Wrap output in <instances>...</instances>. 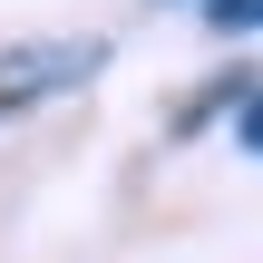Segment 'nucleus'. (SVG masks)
Returning <instances> with one entry per match:
<instances>
[{
	"instance_id": "obj_1",
	"label": "nucleus",
	"mask_w": 263,
	"mask_h": 263,
	"mask_svg": "<svg viewBox=\"0 0 263 263\" xmlns=\"http://www.w3.org/2000/svg\"><path fill=\"white\" fill-rule=\"evenodd\" d=\"M88 68H98V39H29V49H0V117L39 107V98H59V88H78Z\"/></svg>"
},
{
	"instance_id": "obj_2",
	"label": "nucleus",
	"mask_w": 263,
	"mask_h": 263,
	"mask_svg": "<svg viewBox=\"0 0 263 263\" xmlns=\"http://www.w3.org/2000/svg\"><path fill=\"white\" fill-rule=\"evenodd\" d=\"M215 29H263V0H205Z\"/></svg>"
},
{
	"instance_id": "obj_3",
	"label": "nucleus",
	"mask_w": 263,
	"mask_h": 263,
	"mask_svg": "<svg viewBox=\"0 0 263 263\" xmlns=\"http://www.w3.org/2000/svg\"><path fill=\"white\" fill-rule=\"evenodd\" d=\"M234 137H244V156H263V98L244 107V127H234Z\"/></svg>"
}]
</instances>
